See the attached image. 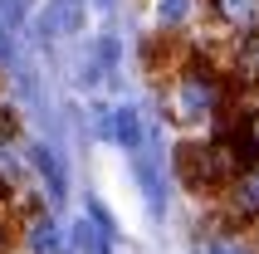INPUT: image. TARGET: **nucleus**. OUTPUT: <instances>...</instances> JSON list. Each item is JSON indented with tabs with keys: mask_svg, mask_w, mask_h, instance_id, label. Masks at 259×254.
I'll return each instance as SVG.
<instances>
[{
	"mask_svg": "<svg viewBox=\"0 0 259 254\" xmlns=\"http://www.w3.org/2000/svg\"><path fill=\"white\" fill-rule=\"evenodd\" d=\"M235 98H245V93L230 83V73L220 69L215 59L191 54L186 64L176 69V78H171V98H166V108H171V122L176 127H186V132H210L215 117L225 113Z\"/></svg>",
	"mask_w": 259,
	"mask_h": 254,
	"instance_id": "1",
	"label": "nucleus"
},
{
	"mask_svg": "<svg viewBox=\"0 0 259 254\" xmlns=\"http://www.w3.org/2000/svg\"><path fill=\"white\" fill-rule=\"evenodd\" d=\"M240 171H245V156L220 132H201V137H186L176 147V176L191 196H225V186Z\"/></svg>",
	"mask_w": 259,
	"mask_h": 254,
	"instance_id": "2",
	"label": "nucleus"
},
{
	"mask_svg": "<svg viewBox=\"0 0 259 254\" xmlns=\"http://www.w3.org/2000/svg\"><path fill=\"white\" fill-rule=\"evenodd\" d=\"M225 73L240 93H254L259 88V29H245L235 34L230 49H225Z\"/></svg>",
	"mask_w": 259,
	"mask_h": 254,
	"instance_id": "3",
	"label": "nucleus"
},
{
	"mask_svg": "<svg viewBox=\"0 0 259 254\" xmlns=\"http://www.w3.org/2000/svg\"><path fill=\"white\" fill-rule=\"evenodd\" d=\"M220 200H225L230 225H254V220H259V161L240 171V176L225 186V196H220Z\"/></svg>",
	"mask_w": 259,
	"mask_h": 254,
	"instance_id": "4",
	"label": "nucleus"
},
{
	"mask_svg": "<svg viewBox=\"0 0 259 254\" xmlns=\"http://www.w3.org/2000/svg\"><path fill=\"white\" fill-rule=\"evenodd\" d=\"M83 15H88V0H49V10H44V20H39V34L44 39L78 34V29H83Z\"/></svg>",
	"mask_w": 259,
	"mask_h": 254,
	"instance_id": "5",
	"label": "nucleus"
},
{
	"mask_svg": "<svg viewBox=\"0 0 259 254\" xmlns=\"http://www.w3.org/2000/svg\"><path fill=\"white\" fill-rule=\"evenodd\" d=\"M205 10L220 29L230 34H245V29H259V0H205Z\"/></svg>",
	"mask_w": 259,
	"mask_h": 254,
	"instance_id": "6",
	"label": "nucleus"
},
{
	"mask_svg": "<svg viewBox=\"0 0 259 254\" xmlns=\"http://www.w3.org/2000/svg\"><path fill=\"white\" fill-rule=\"evenodd\" d=\"M108 137H113L127 156H137V152H142V142H147L142 113H137V108H113V113H108Z\"/></svg>",
	"mask_w": 259,
	"mask_h": 254,
	"instance_id": "7",
	"label": "nucleus"
},
{
	"mask_svg": "<svg viewBox=\"0 0 259 254\" xmlns=\"http://www.w3.org/2000/svg\"><path fill=\"white\" fill-rule=\"evenodd\" d=\"M196 10H201V0H152V20L161 34H181L196 20Z\"/></svg>",
	"mask_w": 259,
	"mask_h": 254,
	"instance_id": "8",
	"label": "nucleus"
},
{
	"mask_svg": "<svg viewBox=\"0 0 259 254\" xmlns=\"http://www.w3.org/2000/svg\"><path fill=\"white\" fill-rule=\"evenodd\" d=\"M25 249L29 254H69V240L59 235V225L49 220V215H39V220L25 230Z\"/></svg>",
	"mask_w": 259,
	"mask_h": 254,
	"instance_id": "9",
	"label": "nucleus"
},
{
	"mask_svg": "<svg viewBox=\"0 0 259 254\" xmlns=\"http://www.w3.org/2000/svg\"><path fill=\"white\" fill-rule=\"evenodd\" d=\"M205 254H259V240L254 235H245V230H220V235H210V249Z\"/></svg>",
	"mask_w": 259,
	"mask_h": 254,
	"instance_id": "10",
	"label": "nucleus"
},
{
	"mask_svg": "<svg viewBox=\"0 0 259 254\" xmlns=\"http://www.w3.org/2000/svg\"><path fill=\"white\" fill-rule=\"evenodd\" d=\"M34 166L44 171V176H49V186H54V196H64V171H59V161H54V152H49V147H34Z\"/></svg>",
	"mask_w": 259,
	"mask_h": 254,
	"instance_id": "11",
	"label": "nucleus"
},
{
	"mask_svg": "<svg viewBox=\"0 0 259 254\" xmlns=\"http://www.w3.org/2000/svg\"><path fill=\"white\" fill-rule=\"evenodd\" d=\"M25 5H29V0H0V25H5V29L25 25Z\"/></svg>",
	"mask_w": 259,
	"mask_h": 254,
	"instance_id": "12",
	"label": "nucleus"
},
{
	"mask_svg": "<svg viewBox=\"0 0 259 254\" xmlns=\"http://www.w3.org/2000/svg\"><path fill=\"white\" fill-rule=\"evenodd\" d=\"M15 59H20V54H15V39H10V29L0 25V64H5V69H15Z\"/></svg>",
	"mask_w": 259,
	"mask_h": 254,
	"instance_id": "13",
	"label": "nucleus"
},
{
	"mask_svg": "<svg viewBox=\"0 0 259 254\" xmlns=\"http://www.w3.org/2000/svg\"><path fill=\"white\" fill-rule=\"evenodd\" d=\"M10 249V225H5V220H0V254Z\"/></svg>",
	"mask_w": 259,
	"mask_h": 254,
	"instance_id": "14",
	"label": "nucleus"
},
{
	"mask_svg": "<svg viewBox=\"0 0 259 254\" xmlns=\"http://www.w3.org/2000/svg\"><path fill=\"white\" fill-rule=\"evenodd\" d=\"M5 200H10V181H5V176H0V205H5Z\"/></svg>",
	"mask_w": 259,
	"mask_h": 254,
	"instance_id": "15",
	"label": "nucleus"
},
{
	"mask_svg": "<svg viewBox=\"0 0 259 254\" xmlns=\"http://www.w3.org/2000/svg\"><path fill=\"white\" fill-rule=\"evenodd\" d=\"M98 10H113V0H98Z\"/></svg>",
	"mask_w": 259,
	"mask_h": 254,
	"instance_id": "16",
	"label": "nucleus"
},
{
	"mask_svg": "<svg viewBox=\"0 0 259 254\" xmlns=\"http://www.w3.org/2000/svg\"><path fill=\"white\" fill-rule=\"evenodd\" d=\"M254 240H259V235H254Z\"/></svg>",
	"mask_w": 259,
	"mask_h": 254,
	"instance_id": "17",
	"label": "nucleus"
},
{
	"mask_svg": "<svg viewBox=\"0 0 259 254\" xmlns=\"http://www.w3.org/2000/svg\"><path fill=\"white\" fill-rule=\"evenodd\" d=\"M25 254H29V249H25Z\"/></svg>",
	"mask_w": 259,
	"mask_h": 254,
	"instance_id": "18",
	"label": "nucleus"
}]
</instances>
